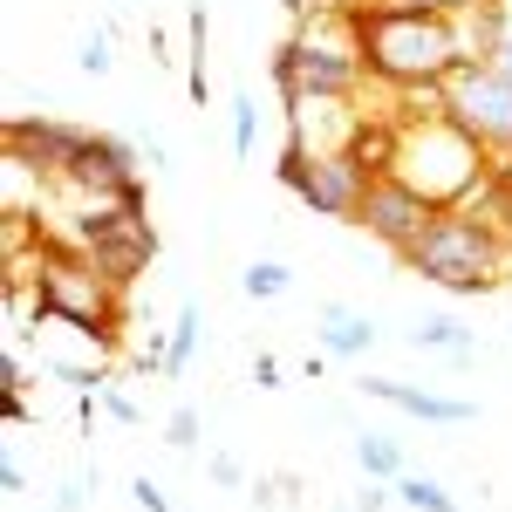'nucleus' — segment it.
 <instances>
[{
	"label": "nucleus",
	"mask_w": 512,
	"mask_h": 512,
	"mask_svg": "<svg viewBox=\"0 0 512 512\" xmlns=\"http://www.w3.org/2000/svg\"><path fill=\"white\" fill-rule=\"evenodd\" d=\"M458 28H465V48H472V62H492V55L506 48V7H499V0H485V7H472Z\"/></svg>",
	"instance_id": "2eb2a0df"
},
{
	"label": "nucleus",
	"mask_w": 512,
	"mask_h": 512,
	"mask_svg": "<svg viewBox=\"0 0 512 512\" xmlns=\"http://www.w3.org/2000/svg\"><path fill=\"white\" fill-rule=\"evenodd\" d=\"M362 7H383V14H444V21H465L485 0H362Z\"/></svg>",
	"instance_id": "6ab92c4d"
},
{
	"label": "nucleus",
	"mask_w": 512,
	"mask_h": 512,
	"mask_svg": "<svg viewBox=\"0 0 512 512\" xmlns=\"http://www.w3.org/2000/svg\"><path fill=\"white\" fill-rule=\"evenodd\" d=\"M287 267H280V260H253V267H246V274H239V287H246V294H253V301H280V294H287Z\"/></svg>",
	"instance_id": "aec40b11"
},
{
	"label": "nucleus",
	"mask_w": 512,
	"mask_h": 512,
	"mask_svg": "<svg viewBox=\"0 0 512 512\" xmlns=\"http://www.w3.org/2000/svg\"><path fill=\"white\" fill-rule=\"evenodd\" d=\"M69 246H82L117 287H130L137 274H151L158 233H151V219H144V185L123 192V198H82V212L69 219Z\"/></svg>",
	"instance_id": "0eeeda50"
},
{
	"label": "nucleus",
	"mask_w": 512,
	"mask_h": 512,
	"mask_svg": "<svg viewBox=\"0 0 512 512\" xmlns=\"http://www.w3.org/2000/svg\"><path fill=\"white\" fill-rule=\"evenodd\" d=\"M355 35H362V69L403 96H444V82L472 62L465 28L444 14H383L355 0Z\"/></svg>",
	"instance_id": "f257e3e1"
},
{
	"label": "nucleus",
	"mask_w": 512,
	"mask_h": 512,
	"mask_svg": "<svg viewBox=\"0 0 512 512\" xmlns=\"http://www.w3.org/2000/svg\"><path fill=\"white\" fill-rule=\"evenodd\" d=\"M130 499H137L144 512H171V499H164V492L151 485V478H137V485H130Z\"/></svg>",
	"instance_id": "a878e982"
},
{
	"label": "nucleus",
	"mask_w": 512,
	"mask_h": 512,
	"mask_svg": "<svg viewBox=\"0 0 512 512\" xmlns=\"http://www.w3.org/2000/svg\"><path fill=\"white\" fill-rule=\"evenodd\" d=\"M362 390L396 403V410H410V417H424V424H472V403L465 396H437V390H417V383H390V376H369Z\"/></svg>",
	"instance_id": "ddd939ff"
},
{
	"label": "nucleus",
	"mask_w": 512,
	"mask_h": 512,
	"mask_svg": "<svg viewBox=\"0 0 512 512\" xmlns=\"http://www.w3.org/2000/svg\"><path fill=\"white\" fill-rule=\"evenodd\" d=\"M390 171V123H369L362 130V144H349V151H280V185L301 198L308 212H321V219H349L362 212V198H369V185Z\"/></svg>",
	"instance_id": "39448f33"
},
{
	"label": "nucleus",
	"mask_w": 512,
	"mask_h": 512,
	"mask_svg": "<svg viewBox=\"0 0 512 512\" xmlns=\"http://www.w3.org/2000/svg\"><path fill=\"white\" fill-rule=\"evenodd\" d=\"M410 342H417V349H444V355H465V349H472V335H465V328H458V321H451V315L424 321V328H417Z\"/></svg>",
	"instance_id": "412c9836"
},
{
	"label": "nucleus",
	"mask_w": 512,
	"mask_h": 512,
	"mask_svg": "<svg viewBox=\"0 0 512 512\" xmlns=\"http://www.w3.org/2000/svg\"><path fill=\"white\" fill-rule=\"evenodd\" d=\"M82 69H89V76H103V69H110V35H103V28H96V35L82 41V55H76Z\"/></svg>",
	"instance_id": "5701e85b"
},
{
	"label": "nucleus",
	"mask_w": 512,
	"mask_h": 512,
	"mask_svg": "<svg viewBox=\"0 0 512 512\" xmlns=\"http://www.w3.org/2000/svg\"><path fill=\"white\" fill-rule=\"evenodd\" d=\"M192 349H198V308H178V328L164 342V376H185L192 369Z\"/></svg>",
	"instance_id": "a211bd4d"
},
{
	"label": "nucleus",
	"mask_w": 512,
	"mask_h": 512,
	"mask_svg": "<svg viewBox=\"0 0 512 512\" xmlns=\"http://www.w3.org/2000/svg\"><path fill=\"white\" fill-rule=\"evenodd\" d=\"M164 431H171V444H178V451H185V444H198V410H171V424H164Z\"/></svg>",
	"instance_id": "393cba45"
},
{
	"label": "nucleus",
	"mask_w": 512,
	"mask_h": 512,
	"mask_svg": "<svg viewBox=\"0 0 512 512\" xmlns=\"http://www.w3.org/2000/svg\"><path fill=\"white\" fill-rule=\"evenodd\" d=\"M253 123H260V110H253V96L239 89V96H233V151H239V158L253 151Z\"/></svg>",
	"instance_id": "4be33fe9"
},
{
	"label": "nucleus",
	"mask_w": 512,
	"mask_h": 512,
	"mask_svg": "<svg viewBox=\"0 0 512 512\" xmlns=\"http://www.w3.org/2000/svg\"><path fill=\"white\" fill-rule=\"evenodd\" d=\"M444 110H451V123L472 137L485 158L512 164V76L499 62H465L458 76L444 82Z\"/></svg>",
	"instance_id": "6e6552de"
},
{
	"label": "nucleus",
	"mask_w": 512,
	"mask_h": 512,
	"mask_svg": "<svg viewBox=\"0 0 512 512\" xmlns=\"http://www.w3.org/2000/svg\"><path fill=\"white\" fill-rule=\"evenodd\" d=\"M396 499H403L410 512H458V499H451V492H444L437 478H417V472L396 478Z\"/></svg>",
	"instance_id": "dca6fc26"
},
{
	"label": "nucleus",
	"mask_w": 512,
	"mask_h": 512,
	"mask_svg": "<svg viewBox=\"0 0 512 512\" xmlns=\"http://www.w3.org/2000/svg\"><path fill=\"white\" fill-rule=\"evenodd\" d=\"M103 410H110L117 424H137V403H130V396H123V390H103Z\"/></svg>",
	"instance_id": "bb28decb"
},
{
	"label": "nucleus",
	"mask_w": 512,
	"mask_h": 512,
	"mask_svg": "<svg viewBox=\"0 0 512 512\" xmlns=\"http://www.w3.org/2000/svg\"><path fill=\"white\" fill-rule=\"evenodd\" d=\"M62 185H69V192H82V198H123V192H137V151H130L123 137L89 130Z\"/></svg>",
	"instance_id": "f8f14e48"
},
{
	"label": "nucleus",
	"mask_w": 512,
	"mask_h": 512,
	"mask_svg": "<svg viewBox=\"0 0 512 512\" xmlns=\"http://www.w3.org/2000/svg\"><path fill=\"white\" fill-rule=\"evenodd\" d=\"M362 69V35H355V7L342 14H315L301 35L274 55L280 96H355Z\"/></svg>",
	"instance_id": "423d86ee"
},
{
	"label": "nucleus",
	"mask_w": 512,
	"mask_h": 512,
	"mask_svg": "<svg viewBox=\"0 0 512 512\" xmlns=\"http://www.w3.org/2000/svg\"><path fill=\"white\" fill-rule=\"evenodd\" d=\"M403 267L417 280H431V287H451V294H492L512 274V239L499 226H485L478 212L451 205V212L431 219V233L403 253Z\"/></svg>",
	"instance_id": "20e7f679"
},
{
	"label": "nucleus",
	"mask_w": 512,
	"mask_h": 512,
	"mask_svg": "<svg viewBox=\"0 0 512 512\" xmlns=\"http://www.w3.org/2000/svg\"><path fill=\"white\" fill-rule=\"evenodd\" d=\"M315 342H321L328 355H369V342H376V321H369V315H349V308H321Z\"/></svg>",
	"instance_id": "4468645a"
},
{
	"label": "nucleus",
	"mask_w": 512,
	"mask_h": 512,
	"mask_svg": "<svg viewBox=\"0 0 512 512\" xmlns=\"http://www.w3.org/2000/svg\"><path fill=\"white\" fill-rule=\"evenodd\" d=\"M82 137L89 130H76V123H62V117H7V164L62 185L76 151H82Z\"/></svg>",
	"instance_id": "9b49d317"
},
{
	"label": "nucleus",
	"mask_w": 512,
	"mask_h": 512,
	"mask_svg": "<svg viewBox=\"0 0 512 512\" xmlns=\"http://www.w3.org/2000/svg\"><path fill=\"white\" fill-rule=\"evenodd\" d=\"M0 417H7V424H28V396H21V376H14V383H0Z\"/></svg>",
	"instance_id": "b1692460"
},
{
	"label": "nucleus",
	"mask_w": 512,
	"mask_h": 512,
	"mask_svg": "<svg viewBox=\"0 0 512 512\" xmlns=\"http://www.w3.org/2000/svg\"><path fill=\"white\" fill-rule=\"evenodd\" d=\"M437 212H444V205H431V198L417 192V185H403V178H390V171H383V178L369 185V198H362L355 226H369V239H383L396 260H403V253H410L417 239L431 233Z\"/></svg>",
	"instance_id": "1a4fd4ad"
},
{
	"label": "nucleus",
	"mask_w": 512,
	"mask_h": 512,
	"mask_svg": "<svg viewBox=\"0 0 512 512\" xmlns=\"http://www.w3.org/2000/svg\"><path fill=\"white\" fill-rule=\"evenodd\" d=\"M287 144L294 151H349L369 130V110H355V96H287Z\"/></svg>",
	"instance_id": "9d476101"
},
{
	"label": "nucleus",
	"mask_w": 512,
	"mask_h": 512,
	"mask_svg": "<svg viewBox=\"0 0 512 512\" xmlns=\"http://www.w3.org/2000/svg\"><path fill=\"white\" fill-rule=\"evenodd\" d=\"M55 512H82V485H62V499H55Z\"/></svg>",
	"instance_id": "cd10ccee"
},
{
	"label": "nucleus",
	"mask_w": 512,
	"mask_h": 512,
	"mask_svg": "<svg viewBox=\"0 0 512 512\" xmlns=\"http://www.w3.org/2000/svg\"><path fill=\"white\" fill-rule=\"evenodd\" d=\"M390 178L403 185H417V192L431 198V205H465V198L492 178V164L478 151L472 137L451 123V110H410L403 123H390Z\"/></svg>",
	"instance_id": "f03ea898"
},
{
	"label": "nucleus",
	"mask_w": 512,
	"mask_h": 512,
	"mask_svg": "<svg viewBox=\"0 0 512 512\" xmlns=\"http://www.w3.org/2000/svg\"><path fill=\"white\" fill-rule=\"evenodd\" d=\"M28 287H35V315L41 321H62V328H76V335H117L123 328V287L82 246L69 239H41V253L28 260Z\"/></svg>",
	"instance_id": "7ed1b4c3"
},
{
	"label": "nucleus",
	"mask_w": 512,
	"mask_h": 512,
	"mask_svg": "<svg viewBox=\"0 0 512 512\" xmlns=\"http://www.w3.org/2000/svg\"><path fill=\"white\" fill-rule=\"evenodd\" d=\"M492 62H499V69H506V76H512V35H506V48H499V55H492Z\"/></svg>",
	"instance_id": "c85d7f7f"
},
{
	"label": "nucleus",
	"mask_w": 512,
	"mask_h": 512,
	"mask_svg": "<svg viewBox=\"0 0 512 512\" xmlns=\"http://www.w3.org/2000/svg\"><path fill=\"white\" fill-rule=\"evenodd\" d=\"M355 458H362V472H369V478H403V451H396L390 437H376V431L355 437Z\"/></svg>",
	"instance_id": "f3484780"
}]
</instances>
